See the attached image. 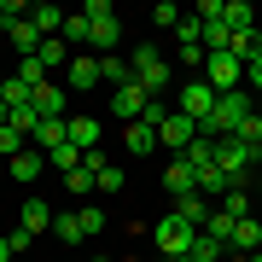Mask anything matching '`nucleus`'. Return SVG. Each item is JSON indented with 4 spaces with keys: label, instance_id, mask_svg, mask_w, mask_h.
Returning <instances> with one entry per match:
<instances>
[{
    "label": "nucleus",
    "instance_id": "c03bdc74",
    "mask_svg": "<svg viewBox=\"0 0 262 262\" xmlns=\"http://www.w3.org/2000/svg\"><path fill=\"white\" fill-rule=\"evenodd\" d=\"M256 169H262V158H256Z\"/></svg>",
    "mask_w": 262,
    "mask_h": 262
},
{
    "label": "nucleus",
    "instance_id": "bb28decb",
    "mask_svg": "<svg viewBox=\"0 0 262 262\" xmlns=\"http://www.w3.org/2000/svg\"><path fill=\"white\" fill-rule=\"evenodd\" d=\"M76 222H82V233H88V239H99V233H105V222H111V215H105L99 204H76Z\"/></svg>",
    "mask_w": 262,
    "mask_h": 262
},
{
    "label": "nucleus",
    "instance_id": "7ed1b4c3",
    "mask_svg": "<svg viewBox=\"0 0 262 262\" xmlns=\"http://www.w3.org/2000/svg\"><path fill=\"white\" fill-rule=\"evenodd\" d=\"M192 239H198V227L187 222V215H175V210L151 227V245L163 251V262H169V256H192Z\"/></svg>",
    "mask_w": 262,
    "mask_h": 262
},
{
    "label": "nucleus",
    "instance_id": "c756f323",
    "mask_svg": "<svg viewBox=\"0 0 262 262\" xmlns=\"http://www.w3.org/2000/svg\"><path fill=\"white\" fill-rule=\"evenodd\" d=\"M222 256H227V251H222L210 233H198V239H192V262H222Z\"/></svg>",
    "mask_w": 262,
    "mask_h": 262
},
{
    "label": "nucleus",
    "instance_id": "9b49d317",
    "mask_svg": "<svg viewBox=\"0 0 262 262\" xmlns=\"http://www.w3.org/2000/svg\"><path fill=\"white\" fill-rule=\"evenodd\" d=\"M163 192H169V198L198 192V181H192V163H187V158H169V163H163Z\"/></svg>",
    "mask_w": 262,
    "mask_h": 262
},
{
    "label": "nucleus",
    "instance_id": "a18cd8bd",
    "mask_svg": "<svg viewBox=\"0 0 262 262\" xmlns=\"http://www.w3.org/2000/svg\"><path fill=\"white\" fill-rule=\"evenodd\" d=\"M18 262H24V256H18Z\"/></svg>",
    "mask_w": 262,
    "mask_h": 262
},
{
    "label": "nucleus",
    "instance_id": "a19ab883",
    "mask_svg": "<svg viewBox=\"0 0 262 262\" xmlns=\"http://www.w3.org/2000/svg\"><path fill=\"white\" fill-rule=\"evenodd\" d=\"M251 262H262V251H256V256H251Z\"/></svg>",
    "mask_w": 262,
    "mask_h": 262
},
{
    "label": "nucleus",
    "instance_id": "e433bc0d",
    "mask_svg": "<svg viewBox=\"0 0 262 262\" xmlns=\"http://www.w3.org/2000/svg\"><path fill=\"white\" fill-rule=\"evenodd\" d=\"M99 192H122V169H117V163L99 169Z\"/></svg>",
    "mask_w": 262,
    "mask_h": 262
},
{
    "label": "nucleus",
    "instance_id": "58836bf2",
    "mask_svg": "<svg viewBox=\"0 0 262 262\" xmlns=\"http://www.w3.org/2000/svg\"><path fill=\"white\" fill-rule=\"evenodd\" d=\"M0 262H18V245H12V233L0 239Z\"/></svg>",
    "mask_w": 262,
    "mask_h": 262
},
{
    "label": "nucleus",
    "instance_id": "0eeeda50",
    "mask_svg": "<svg viewBox=\"0 0 262 262\" xmlns=\"http://www.w3.org/2000/svg\"><path fill=\"white\" fill-rule=\"evenodd\" d=\"M29 105H35V117H41V122H64V117H76V111H70V88H64V82H41L35 94H29Z\"/></svg>",
    "mask_w": 262,
    "mask_h": 262
},
{
    "label": "nucleus",
    "instance_id": "39448f33",
    "mask_svg": "<svg viewBox=\"0 0 262 262\" xmlns=\"http://www.w3.org/2000/svg\"><path fill=\"white\" fill-rule=\"evenodd\" d=\"M204 82L215 88V94H233V88L245 82V58H233V53H204Z\"/></svg>",
    "mask_w": 262,
    "mask_h": 262
},
{
    "label": "nucleus",
    "instance_id": "7c9ffc66",
    "mask_svg": "<svg viewBox=\"0 0 262 262\" xmlns=\"http://www.w3.org/2000/svg\"><path fill=\"white\" fill-rule=\"evenodd\" d=\"M239 140L251 146V151H262V111H251V117L239 122Z\"/></svg>",
    "mask_w": 262,
    "mask_h": 262
},
{
    "label": "nucleus",
    "instance_id": "6ab92c4d",
    "mask_svg": "<svg viewBox=\"0 0 262 262\" xmlns=\"http://www.w3.org/2000/svg\"><path fill=\"white\" fill-rule=\"evenodd\" d=\"M64 18H70V12H58V6H47V0H41V6H29V24H35L41 35H64Z\"/></svg>",
    "mask_w": 262,
    "mask_h": 262
},
{
    "label": "nucleus",
    "instance_id": "4468645a",
    "mask_svg": "<svg viewBox=\"0 0 262 262\" xmlns=\"http://www.w3.org/2000/svg\"><path fill=\"white\" fill-rule=\"evenodd\" d=\"M70 146L82 151V158L99 151V117H82V111H76V117H70Z\"/></svg>",
    "mask_w": 262,
    "mask_h": 262
},
{
    "label": "nucleus",
    "instance_id": "6e6552de",
    "mask_svg": "<svg viewBox=\"0 0 262 262\" xmlns=\"http://www.w3.org/2000/svg\"><path fill=\"white\" fill-rule=\"evenodd\" d=\"M198 140V122L192 117H181V111H169V122L158 128V151H169V158H181V151H187Z\"/></svg>",
    "mask_w": 262,
    "mask_h": 262
},
{
    "label": "nucleus",
    "instance_id": "393cba45",
    "mask_svg": "<svg viewBox=\"0 0 262 262\" xmlns=\"http://www.w3.org/2000/svg\"><path fill=\"white\" fill-rule=\"evenodd\" d=\"M88 35H94V24H88L82 12H70V18H64V47H70V53H82V47H88Z\"/></svg>",
    "mask_w": 262,
    "mask_h": 262
},
{
    "label": "nucleus",
    "instance_id": "cd10ccee",
    "mask_svg": "<svg viewBox=\"0 0 262 262\" xmlns=\"http://www.w3.org/2000/svg\"><path fill=\"white\" fill-rule=\"evenodd\" d=\"M215 210H227L233 222H245V215H251V187H233V192L222 198V204H215Z\"/></svg>",
    "mask_w": 262,
    "mask_h": 262
},
{
    "label": "nucleus",
    "instance_id": "f257e3e1",
    "mask_svg": "<svg viewBox=\"0 0 262 262\" xmlns=\"http://www.w3.org/2000/svg\"><path fill=\"white\" fill-rule=\"evenodd\" d=\"M256 105H251V94L245 88H233V94H215V111H210V122H198V134L204 140H222V134H239V122L251 117Z\"/></svg>",
    "mask_w": 262,
    "mask_h": 262
},
{
    "label": "nucleus",
    "instance_id": "79ce46f5",
    "mask_svg": "<svg viewBox=\"0 0 262 262\" xmlns=\"http://www.w3.org/2000/svg\"><path fill=\"white\" fill-rule=\"evenodd\" d=\"M0 88H6V76H0Z\"/></svg>",
    "mask_w": 262,
    "mask_h": 262
},
{
    "label": "nucleus",
    "instance_id": "37998d69",
    "mask_svg": "<svg viewBox=\"0 0 262 262\" xmlns=\"http://www.w3.org/2000/svg\"><path fill=\"white\" fill-rule=\"evenodd\" d=\"M0 35H6V24H0Z\"/></svg>",
    "mask_w": 262,
    "mask_h": 262
},
{
    "label": "nucleus",
    "instance_id": "5701e85b",
    "mask_svg": "<svg viewBox=\"0 0 262 262\" xmlns=\"http://www.w3.org/2000/svg\"><path fill=\"white\" fill-rule=\"evenodd\" d=\"M222 24L233 29V35H245V29H256L262 18H256V6H245V0H227V12H222Z\"/></svg>",
    "mask_w": 262,
    "mask_h": 262
},
{
    "label": "nucleus",
    "instance_id": "ddd939ff",
    "mask_svg": "<svg viewBox=\"0 0 262 262\" xmlns=\"http://www.w3.org/2000/svg\"><path fill=\"white\" fill-rule=\"evenodd\" d=\"M53 204H41V198H29V204H24V215H18V227H24V233L29 239H35V233H53Z\"/></svg>",
    "mask_w": 262,
    "mask_h": 262
},
{
    "label": "nucleus",
    "instance_id": "f3484780",
    "mask_svg": "<svg viewBox=\"0 0 262 262\" xmlns=\"http://www.w3.org/2000/svg\"><path fill=\"white\" fill-rule=\"evenodd\" d=\"M64 192L76 198V204H88V198L99 192V175H94V169H82V163H76L70 175H64Z\"/></svg>",
    "mask_w": 262,
    "mask_h": 262
},
{
    "label": "nucleus",
    "instance_id": "a878e982",
    "mask_svg": "<svg viewBox=\"0 0 262 262\" xmlns=\"http://www.w3.org/2000/svg\"><path fill=\"white\" fill-rule=\"evenodd\" d=\"M35 58H41V70H53V64H70L76 53L64 47V35H47V41H41V53H35Z\"/></svg>",
    "mask_w": 262,
    "mask_h": 262
},
{
    "label": "nucleus",
    "instance_id": "f03ea898",
    "mask_svg": "<svg viewBox=\"0 0 262 262\" xmlns=\"http://www.w3.org/2000/svg\"><path fill=\"white\" fill-rule=\"evenodd\" d=\"M82 18L94 24V35H88V47H94V58H105V53H117V41H122V24H117L111 0H88V6H82Z\"/></svg>",
    "mask_w": 262,
    "mask_h": 262
},
{
    "label": "nucleus",
    "instance_id": "dca6fc26",
    "mask_svg": "<svg viewBox=\"0 0 262 262\" xmlns=\"http://www.w3.org/2000/svg\"><path fill=\"white\" fill-rule=\"evenodd\" d=\"M256 251H262V222L245 215V222L233 227V256H256Z\"/></svg>",
    "mask_w": 262,
    "mask_h": 262
},
{
    "label": "nucleus",
    "instance_id": "f704fd0d",
    "mask_svg": "<svg viewBox=\"0 0 262 262\" xmlns=\"http://www.w3.org/2000/svg\"><path fill=\"white\" fill-rule=\"evenodd\" d=\"M76 163H82V151H76V146H58L53 158H47V169H58V175H70Z\"/></svg>",
    "mask_w": 262,
    "mask_h": 262
},
{
    "label": "nucleus",
    "instance_id": "423d86ee",
    "mask_svg": "<svg viewBox=\"0 0 262 262\" xmlns=\"http://www.w3.org/2000/svg\"><path fill=\"white\" fill-rule=\"evenodd\" d=\"M175 111L192 117V122H210V111H215V88L204 82V76H192V82L175 94Z\"/></svg>",
    "mask_w": 262,
    "mask_h": 262
},
{
    "label": "nucleus",
    "instance_id": "4c0bfd02",
    "mask_svg": "<svg viewBox=\"0 0 262 262\" xmlns=\"http://www.w3.org/2000/svg\"><path fill=\"white\" fill-rule=\"evenodd\" d=\"M245 82H251V88H256V94H262V53L251 58V64H245Z\"/></svg>",
    "mask_w": 262,
    "mask_h": 262
},
{
    "label": "nucleus",
    "instance_id": "c9c22d12",
    "mask_svg": "<svg viewBox=\"0 0 262 262\" xmlns=\"http://www.w3.org/2000/svg\"><path fill=\"white\" fill-rule=\"evenodd\" d=\"M151 24L175 29V24H181V6H175V0H163V6H151Z\"/></svg>",
    "mask_w": 262,
    "mask_h": 262
},
{
    "label": "nucleus",
    "instance_id": "412c9836",
    "mask_svg": "<svg viewBox=\"0 0 262 262\" xmlns=\"http://www.w3.org/2000/svg\"><path fill=\"white\" fill-rule=\"evenodd\" d=\"M122 146H128L134 158H146V151H158V128H146V122H128V128H122Z\"/></svg>",
    "mask_w": 262,
    "mask_h": 262
},
{
    "label": "nucleus",
    "instance_id": "a211bd4d",
    "mask_svg": "<svg viewBox=\"0 0 262 262\" xmlns=\"http://www.w3.org/2000/svg\"><path fill=\"white\" fill-rule=\"evenodd\" d=\"M169 210H175V215H187V222H192V227H204L215 204H210V198H204V192H187V198H175V204H169Z\"/></svg>",
    "mask_w": 262,
    "mask_h": 262
},
{
    "label": "nucleus",
    "instance_id": "1a4fd4ad",
    "mask_svg": "<svg viewBox=\"0 0 262 262\" xmlns=\"http://www.w3.org/2000/svg\"><path fill=\"white\" fill-rule=\"evenodd\" d=\"M146 105H151V94H146L140 82H128V88H117V94H111V111H117V122H122V128H128V122H140V111H146Z\"/></svg>",
    "mask_w": 262,
    "mask_h": 262
},
{
    "label": "nucleus",
    "instance_id": "4be33fe9",
    "mask_svg": "<svg viewBox=\"0 0 262 262\" xmlns=\"http://www.w3.org/2000/svg\"><path fill=\"white\" fill-rule=\"evenodd\" d=\"M41 169H47V158H41V151H35V146H24V151H18V158H12V181H24V187H29V181H35V175H41Z\"/></svg>",
    "mask_w": 262,
    "mask_h": 262
},
{
    "label": "nucleus",
    "instance_id": "72a5a7b5",
    "mask_svg": "<svg viewBox=\"0 0 262 262\" xmlns=\"http://www.w3.org/2000/svg\"><path fill=\"white\" fill-rule=\"evenodd\" d=\"M169 111H175L169 99H151L146 111H140V122H146V128H163V122H169Z\"/></svg>",
    "mask_w": 262,
    "mask_h": 262
},
{
    "label": "nucleus",
    "instance_id": "aec40b11",
    "mask_svg": "<svg viewBox=\"0 0 262 262\" xmlns=\"http://www.w3.org/2000/svg\"><path fill=\"white\" fill-rule=\"evenodd\" d=\"M233 227H239V222H233V215H227V210H210V222L198 227V233H210L215 245H222V251H233Z\"/></svg>",
    "mask_w": 262,
    "mask_h": 262
},
{
    "label": "nucleus",
    "instance_id": "ea45409f",
    "mask_svg": "<svg viewBox=\"0 0 262 262\" xmlns=\"http://www.w3.org/2000/svg\"><path fill=\"white\" fill-rule=\"evenodd\" d=\"M169 262H192V256H169Z\"/></svg>",
    "mask_w": 262,
    "mask_h": 262
},
{
    "label": "nucleus",
    "instance_id": "9d476101",
    "mask_svg": "<svg viewBox=\"0 0 262 262\" xmlns=\"http://www.w3.org/2000/svg\"><path fill=\"white\" fill-rule=\"evenodd\" d=\"M64 88H70V94H88V88H99V58H94V53H76L70 64H64Z\"/></svg>",
    "mask_w": 262,
    "mask_h": 262
},
{
    "label": "nucleus",
    "instance_id": "b1692460",
    "mask_svg": "<svg viewBox=\"0 0 262 262\" xmlns=\"http://www.w3.org/2000/svg\"><path fill=\"white\" fill-rule=\"evenodd\" d=\"M53 239H58V245H70V251L88 239V233H82V222H76V210H58V215H53Z\"/></svg>",
    "mask_w": 262,
    "mask_h": 262
},
{
    "label": "nucleus",
    "instance_id": "473e14b6",
    "mask_svg": "<svg viewBox=\"0 0 262 262\" xmlns=\"http://www.w3.org/2000/svg\"><path fill=\"white\" fill-rule=\"evenodd\" d=\"M0 99H6V111H18V105H29V88L18 82V76H6V88H0Z\"/></svg>",
    "mask_w": 262,
    "mask_h": 262
},
{
    "label": "nucleus",
    "instance_id": "20e7f679",
    "mask_svg": "<svg viewBox=\"0 0 262 262\" xmlns=\"http://www.w3.org/2000/svg\"><path fill=\"white\" fill-rule=\"evenodd\" d=\"M128 64H134V82H140L151 99H163V88H169V58H163L158 47H134Z\"/></svg>",
    "mask_w": 262,
    "mask_h": 262
},
{
    "label": "nucleus",
    "instance_id": "2eb2a0df",
    "mask_svg": "<svg viewBox=\"0 0 262 262\" xmlns=\"http://www.w3.org/2000/svg\"><path fill=\"white\" fill-rule=\"evenodd\" d=\"M99 82L117 94V88H128V82H134V64H122V53H105V58H99Z\"/></svg>",
    "mask_w": 262,
    "mask_h": 262
},
{
    "label": "nucleus",
    "instance_id": "2f4dec72",
    "mask_svg": "<svg viewBox=\"0 0 262 262\" xmlns=\"http://www.w3.org/2000/svg\"><path fill=\"white\" fill-rule=\"evenodd\" d=\"M29 140H24V134L18 128H12V122H0V158H18V151H24Z\"/></svg>",
    "mask_w": 262,
    "mask_h": 262
},
{
    "label": "nucleus",
    "instance_id": "c85d7f7f",
    "mask_svg": "<svg viewBox=\"0 0 262 262\" xmlns=\"http://www.w3.org/2000/svg\"><path fill=\"white\" fill-rule=\"evenodd\" d=\"M181 158H187L192 169H198V163H215V140H204V134H198V140H192L187 151H181Z\"/></svg>",
    "mask_w": 262,
    "mask_h": 262
},
{
    "label": "nucleus",
    "instance_id": "f8f14e48",
    "mask_svg": "<svg viewBox=\"0 0 262 262\" xmlns=\"http://www.w3.org/2000/svg\"><path fill=\"white\" fill-rule=\"evenodd\" d=\"M6 41L18 47V58H35V53H41V41H47V35H41V29L29 24V18H18V24H6Z\"/></svg>",
    "mask_w": 262,
    "mask_h": 262
}]
</instances>
